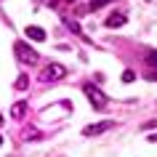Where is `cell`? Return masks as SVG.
I'll return each instance as SVG.
<instances>
[{"label":"cell","instance_id":"obj_1","mask_svg":"<svg viewBox=\"0 0 157 157\" xmlns=\"http://www.w3.org/2000/svg\"><path fill=\"white\" fill-rule=\"evenodd\" d=\"M13 51H16V59H19V61H21L24 67H35L37 61H40L37 51H35L29 43H24V40H19L16 45H13Z\"/></svg>","mask_w":157,"mask_h":157},{"label":"cell","instance_id":"obj_2","mask_svg":"<svg viewBox=\"0 0 157 157\" xmlns=\"http://www.w3.org/2000/svg\"><path fill=\"white\" fill-rule=\"evenodd\" d=\"M83 91H85V96H88V101L93 104V109H104V107H107V96H104L93 83H85Z\"/></svg>","mask_w":157,"mask_h":157},{"label":"cell","instance_id":"obj_3","mask_svg":"<svg viewBox=\"0 0 157 157\" xmlns=\"http://www.w3.org/2000/svg\"><path fill=\"white\" fill-rule=\"evenodd\" d=\"M61 77H67V67L64 64H56V61H53V64H48L45 67V69H43V80H45V83H56V80H61Z\"/></svg>","mask_w":157,"mask_h":157},{"label":"cell","instance_id":"obj_4","mask_svg":"<svg viewBox=\"0 0 157 157\" xmlns=\"http://www.w3.org/2000/svg\"><path fill=\"white\" fill-rule=\"evenodd\" d=\"M115 128V123L112 120H104V123H96V125H88L83 131V136H99V133H104V131H112Z\"/></svg>","mask_w":157,"mask_h":157},{"label":"cell","instance_id":"obj_5","mask_svg":"<svg viewBox=\"0 0 157 157\" xmlns=\"http://www.w3.org/2000/svg\"><path fill=\"white\" fill-rule=\"evenodd\" d=\"M125 24V13H109L107 16V27H123Z\"/></svg>","mask_w":157,"mask_h":157},{"label":"cell","instance_id":"obj_6","mask_svg":"<svg viewBox=\"0 0 157 157\" xmlns=\"http://www.w3.org/2000/svg\"><path fill=\"white\" fill-rule=\"evenodd\" d=\"M27 37H32V40L43 43V40H45V32H43L40 27H27Z\"/></svg>","mask_w":157,"mask_h":157},{"label":"cell","instance_id":"obj_7","mask_svg":"<svg viewBox=\"0 0 157 157\" xmlns=\"http://www.w3.org/2000/svg\"><path fill=\"white\" fill-rule=\"evenodd\" d=\"M24 112H27V104L24 101H19V104H13V107H11V117H24Z\"/></svg>","mask_w":157,"mask_h":157},{"label":"cell","instance_id":"obj_8","mask_svg":"<svg viewBox=\"0 0 157 157\" xmlns=\"http://www.w3.org/2000/svg\"><path fill=\"white\" fill-rule=\"evenodd\" d=\"M147 64L149 67H157V51H149V53H147Z\"/></svg>","mask_w":157,"mask_h":157},{"label":"cell","instance_id":"obj_9","mask_svg":"<svg viewBox=\"0 0 157 157\" xmlns=\"http://www.w3.org/2000/svg\"><path fill=\"white\" fill-rule=\"evenodd\" d=\"M133 80H136L133 69H125V72H123V83H133Z\"/></svg>","mask_w":157,"mask_h":157},{"label":"cell","instance_id":"obj_10","mask_svg":"<svg viewBox=\"0 0 157 157\" xmlns=\"http://www.w3.org/2000/svg\"><path fill=\"white\" fill-rule=\"evenodd\" d=\"M24 139H40V133H37V131H35V128H29V131H24Z\"/></svg>","mask_w":157,"mask_h":157},{"label":"cell","instance_id":"obj_11","mask_svg":"<svg viewBox=\"0 0 157 157\" xmlns=\"http://www.w3.org/2000/svg\"><path fill=\"white\" fill-rule=\"evenodd\" d=\"M107 3H112V0H91V8H101V6H107Z\"/></svg>","mask_w":157,"mask_h":157},{"label":"cell","instance_id":"obj_12","mask_svg":"<svg viewBox=\"0 0 157 157\" xmlns=\"http://www.w3.org/2000/svg\"><path fill=\"white\" fill-rule=\"evenodd\" d=\"M16 88H27V77H24V75H21V77L16 80Z\"/></svg>","mask_w":157,"mask_h":157},{"label":"cell","instance_id":"obj_13","mask_svg":"<svg viewBox=\"0 0 157 157\" xmlns=\"http://www.w3.org/2000/svg\"><path fill=\"white\" fill-rule=\"evenodd\" d=\"M0 144H3V136H0Z\"/></svg>","mask_w":157,"mask_h":157}]
</instances>
